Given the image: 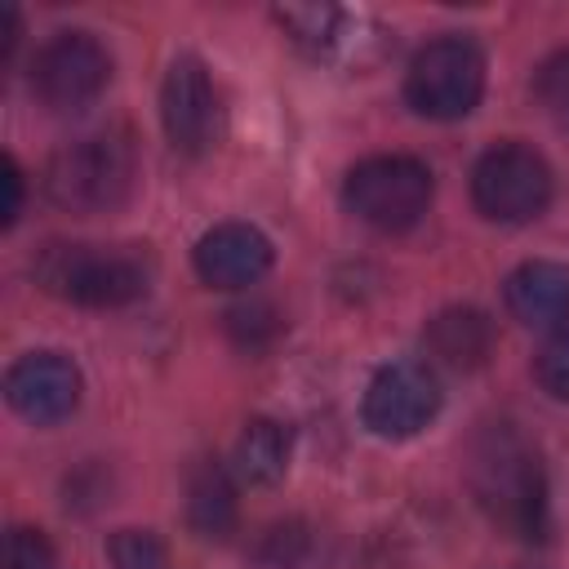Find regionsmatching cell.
Listing matches in <instances>:
<instances>
[{
    "label": "cell",
    "mask_w": 569,
    "mask_h": 569,
    "mask_svg": "<svg viewBox=\"0 0 569 569\" xmlns=\"http://www.w3.org/2000/svg\"><path fill=\"white\" fill-rule=\"evenodd\" d=\"M133 182H138V156L124 133H93L67 142L44 164V196L76 218L120 209Z\"/></svg>",
    "instance_id": "obj_1"
},
{
    "label": "cell",
    "mask_w": 569,
    "mask_h": 569,
    "mask_svg": "<svg viewBox=\"0 0 569 569\" xmlns=\"http://www.w3.org/2000/svg\"><path fill=\"white\" fill-rule=\"evenodd\" d=\"M471 485L480 507L511 529L516 538H542V520H547V489H542V467L529 453V445L507 431L493 427L471 458Z\"/></svg>",
    "instance_id": "obj_2"
},
{
    "label": "cell",
    "mask_w": 569,
    "mask_h": 569,
    "mask_svg": "<svg viewBox=\"0 0 569 569\" xmlns=\"http://www.w3.org/2000/svg\"><path fill=\"white\" fill-rule=\"evenodd\" d=\"M44 293L76 307H124L147 293V267L124 249L98 244H49L36 258Z\"/></svg>",
    "instance_id": "obj_3"
},
{
    "label": "cell",
    "mask_w": 569,
    "mask_h": 569,
    "mask_svg": "<svg viewBox=\"0 0 569 569\" xmlns=\"http://www.w3.org/2000/svg\"><path fill=\"white\" fill-rule=\"evenodd\" d=\"M485 93V58L462 36H440L413 53L405 98L427 120H462Z\"/></svg>",
    "instance_id": "obj_4"
},
{
    "label": "cell",
    "mask_w": 569,
    "mask_h": 569,
    "mask_svg": "<svg viewBox=\"0 0 569 569\" xmlns=\"http://www.w3.org/2000/svg\"><path fill=\"white\" fill-rule=\"evenodd\" d=\"M342 196L360 222L378 231H405L431 204V173L413 156H369L347 173Z\"/></svg>",
    "instance_id": "obj_5"
},
{
    "label": "cell",
    "mask_w": 569,
    "mask_h": 569,
    "mask_svg": "<svg viewBox=\"0 0 569 569\" xmlns=\"http://www.w3.org/2000/svg\"><path fill=\"white\" fill-rule=\"evenodd\" d=\"M476 209L493 222H529L551 200V169L533 147L498 142L471 169Z\"/></svg>",
    "instance_id": "obj_6"
},
{
    "label": "cell",
    "mask_w": 569,
    "mask_h": 569,
    "mask_svg": "<svg viewBox=\"0 0 569 569\" xmlns=\"http://www.w3.org/2000/svg\"><path fill=\"white\" fill-rule=\"evenodd\" d=\"M111 80V53L89 31H58L31 62V89L53 111L89 107Z\"/></svg>",
    "instance_id": "obj_7"
},
{
    "label": "cell",
    "mask_w": 569,
    "mask_h": 569,
    "mask_svg": "<svg viewBox=\"0 0 569 569\" xmlns=\"http://www.w3.org/2000/svg\"><path fill=\"white\" fill-rule=\"evenodd\" d=\"M440 409V382L418 360L382 365L365 391V427L382 440H409L418 436Z\"/></svg>",
    "instance_id": "obj_8"
},
{
    "label": "cell",
    "mask_w": 569,
    "mask_h": 569,
    "mask_svg": "<svg viewBox=\"0 0 569 569\" xmlns=\"http://www.w3.org/2000/svg\"><path fill=\"white\" fill-rule=\"evenodd\" d=\"M160 120L178 151L200 156L218 138V93L200 58L182 53L173 58L164 84H160Z\"/></svg>",
    "instance_id": "obj_9"
},
{
    "label": "cell",
    "mask_w": 569,
    "mask_h": 569,
    "mask_svg": "<svg viewBox=\"0 0 569 569\" xmlns=\"http://www.w3.org/2000/svg\"><path fill=\"white\" fill-rule=\"evenodd\" d=\"M4 396L36 427L62 422L80 405V369L62 351H31L9 369Z\"/></svg>",
    "instance_id": "obj_10"
},
{
    "label": "cell",
    "mask_w": 569,
    "mask_h": 569,
    "mask_svg": "<svg viewBox=\"0 0 569 569\" xmlns=\"http://www.w3.org/2000/svg\"><path fill=\"white\" fill-rule=\"evenodd\" d=\"M276 249L271 240L249 222H222L200 236L196 244V271L213 289H244L267 276Z\"/></svg>",
    "instance_id": "obj_11"
},
{
    "label": "cell",
    "mask_w": 569,
    "mask_h": 569,
    "mask_svg": "<svg viewBox=\"0 0 569 569\" xmlns=\"http://www.w3.org/2000/svg\"><path fill=\"white\" fill-rule=\"evenodd\" d=\"M507 311L529 329H551L569 320V267L565 262H525L507 276Z\"/></svg>",
    "instance_id": "obj_12"
},
{
    "label": "cell",
    "mask_w": 569,
    "mask_h": 569,
    "mask_svg": "<svg viewBox=\"0 0 569 569\" xmlns=\"http://www.w3.org/2000/svg\"><path fill=\"white\" fill-rule=\"evenodd\" d=\"M493 342H498L493 320L476 307H449L427 325V351L458 373L480 369L493 356Z\"/></svg>",
    "instance_id": "obj_13"
},
{
    "label": "cell",
    "mask_w": 569,
    "mask_h": 569,
    "mask_svg": "<svg viewBox=\"0 0 569 569\" xmlns=\"http://www.w3.org/2000/svg\"><path fill=\"white\" fill-rule=\"evenodd\" d=\"M289 427L276 422V418H253L244 422L240 440H236V453H231V467L240 480L249 485H276L289 467Z\"/></svg>",
    "instance_id": "obj_14"
},
{
    "label": "cell",
    "mask_w": 569,
    "mask_h": 569,
    "mask_svg": "<svg viewBox=\"0 0 569 569\" xmlns=\"http://www.w3.org/2000/svg\"><path fill=\"white\" fill-rule=\"evenodd\" d=\"M187 520L204 538H227L236 525V485L218 462L196 467L187 485Z\"/></svg>",
    "instance_id": "obj_15"
},
{
    "label": "cell",
    "mask_w": 569,
    "mask_h": 569,
    "mask_svg": "<svg viewBox=\"0 0 569 569\" xmlns=\"http://www.w3.org/2000/svg\"><path fill=\"white\" fill-rule=\"evenodd\" d=\"M111 569H169L164 542L151 529H120V533H111Z\"/></svg>",
    "instance_id": "obj_16"
},
{
    "label": "cell",
    "mask_w": 569,
    "mask_h": 569,
    "mask_svg": "<svg viewBox=\"0 0 569 569\" xmlns=\"http://www.w3.org/2000/svg\"><path fill=\"white\" fill-rule=\"evenodd\" d=\"M227 333L240 342V347H267L276 333H280V311L271 302H240L227 311Z\"/></svg>",
    "instance_id": "obj_17"
},
{
    "label": "cell",
    "mask_w": 569,
    "mask_h": 569,
    "mask_svg": "<svg viewBox=\"0 0 569 569\" xmlns=\"http://www.w3.org/2000/svg\"><path fill=\"white\" fill-rule=\"evenodd\" d=\"M533 93H538L542 111L569 133V49H565V53H551V58L538 67Z\"/></svg>",
    "instance_id": "obj_18"
},
{
    "label": "cell",
    "mask_w": 569,
    "mask_h": 569,
    "mask_svg": "<svg viewBox=\"0 0 569 569\" xmlns=\"http://www.w3.org/2000/svg\"><path fill=\"white\" fill-rule=\"evenodd\" d=\"M538 382L547 396L569 400V329H560L542 351H538Z\"/></svg>",
    "instance_id": "obj_19"
},
{
    "label": "cell",
    "mask_w": 569,
    "mask_h": 569,
    "mask_svg": "<svg viewBox=\"0 0 569 569\" xmlns=\"http://www.w3.org/2000/svg\"><path fill=\"white\" fill-rule=\"evenodd\" d=\"M9 569H53V547L40 529L9 533Z\"/></svg>",
    "instance_id": "obj_20"
},
{
    "label": "cell",
    "mask_w": 569,
    "mask_h": 569,
    "mask_svg": "<svg viewBox=\"0 0 569 569\" xmlns=\"http://www.w3.org/2000/svg\"><path fill=\"white\" fill-rule=\"evenodd\" d=\"M280 18H284V27L293 31L298 44H325L329 40V22H333L329 9H289Z\"/></svg>",
    "instance_id": "obj_21"
},
{
    "label": "cell",
    "mask_w": 569,
    "mask_h": 569,
    "mask_svg": "<svg viewBox=\"0 0 569 569\" xmlns=\"http://www.w3.org/2000/svg\"><path fill=\"white\" fill-rule=\"evenodd\" d=\"M0 182H4L0 222H4V227H13V218H18V209H22V169L13 164V156H4V164H0Z\"/></svg>",
    "instance_id": "obj_22"
}]
</instances>
